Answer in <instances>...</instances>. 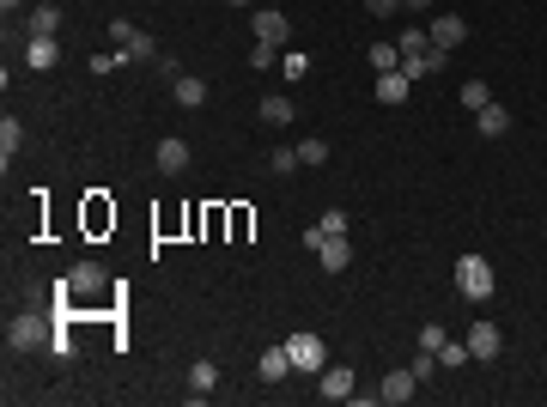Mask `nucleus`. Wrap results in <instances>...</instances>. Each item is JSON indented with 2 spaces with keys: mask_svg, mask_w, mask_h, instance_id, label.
<instances>
[{
  "mask_svg": "<svg viewBox=\"0 0 547 407\" xmlns=\"http://www.w3.org/2000/svg\"><path fill=\"white\" fill-rule=\"evenodd\" d=\"M499 346H505V341H499V328H493V323L468 328V353H474V359H499Z\"/></svg>",
  "mask_w": 547,
  "mask_h": 407,
  "instance_id": "14",
  "label": "nucleus"
},
{
  "mask_svg": "<svg viewBox=\"0 0 547 407\" xmlns=\"http://www.w3.org/2000/svg\"><path fill=\"white\" fill-rule=\"evenodd\" d=\"M286 37H292V24H286V13L262 6V13H256V43H274V49H280Z\"/></svg>",
  "mask_w": 547,
  "mask_h": 407,
  "instance_id": "10",
  "label": "nucleus"
},
{
  "mask_svg": "<svg viewBox=\"0 0 547 407\" xmlns=\"http://www.w3.org/2000/svg\"><path fill=\"white\" fill-rule=\"evenodd\" d=\"M159 170L164 177H182L189 170V141H159Z\"/></svg>",
  "mask_w": 547,
  "mask_h": 407,
  "instance_id": "17",
  "label": "nucleus"
},
{
  "mask_svg": "<svg viewBox=\"0 0 547 407\" xmlns=\"http://www.w3.org/2000/svg\"><path fill=\"white\" fill-rule=\"evenodd\" d=\"M298 164H328V141H304L298 146Z\"/></svg>",
  "mask_w": 547,
  "mask_h": 407,
  "instance_id": "30",
  "label": "nucleus"
},
{
  "mask_svg": "<svg viewBox=\"0 0 547 407\" xmlns=\"http://www.w3.org/2000/svg\"><path fill=\"white\" fill-rule=\"evenodd\" d=\"M371 67H377V73H396V67H402V49H396V43H371Z\"/></svg>",
  "mask_w": 547,
  "mask_h": 407,
  "instance_id": "24",
  "label": "nucleus"
},
{
  "mask_svg": "<svg viewBox=\"0 0 547 407\" xmlns=\"http://www.w3.org/2000/svg\"><path fill=\"white\" fill-rule=\"evenodd\" d=\"M456 292H463L468 305H486V298L499 292V274H493V262H486V256H463V262H456Z\"/></svg>",
  "mask_w": 547,
  "mask_h": 407,
  "instance_id": "1",
  "label": "nucleus"
},
{
  "mask_svg": "<svg viewBox=\"0 0 547 407\" xmlns=\"http://www.w3.org/2000/svg\"><path fill=\"white\" fill-rule=\"evenodd\" d=\"M0 6H6V13H19V6H24V0H0Z\"/></svg>",
  "mask_w": 547,
  "mask_h": 407,
  "instance_id": "38",
  "label": "nucleus"
},
{
  "mask_svg": "<svg viewBox=\"0 0 547 407\" xmlns=\"http://www.w3.org/2000/svg\"><path fill=\"white\" fill-rule=\"evenodd\" d=\"M231 6H256V0H231Z\"/></svg>",
  "mask_w": 547,
  "mask_h": 407,
  "instance_id": "39",
  "label": "nucleus"
},
{
  "mask_svg": "<svg viewBox=\"0 0 547 407\" xmlns=\"http://www.w3.org/2000/svg\"><path fill=\"white\" fill-rule=\"evenodd\" d=\"M49 353H55V359H73V334H67V323H55V334H49Z\"/></svg>",
  "mask_w": 547,
  "mask_h": 407,
  "instance_id": "28",
  "label": "nucleus"
},
{
  "mask_svg": "<svg viewBox=\"0 0 547 407\" xmlns=\"http://www.w3.org/2000/svg\"><path fill=\"white\" fill-rule=\"evenodd\" d=\"M317 383H323V389H317L323 402H353V371H347V365H323V371H317Z\"/></svg>",
  "mask_w": 547,
  "mask_h": 407,
  "instance_id": "6",
  "label": "nucleus"
},
{
  "mask_svg": "<svg viewBox=\"0 0 547 407\" xmlns=\"http://www.w3.org/2000/svg\"><path fill=\"white\" fill-rule=\"evenodd\" d=\"M110 286V274H103L98 262H80L73 274H67V298H92V292H103Z\"/></svg>",
  "mask_w": 547,
  "mask_h": 407,
  "instance_id": "5",
  "label": "nucleus"
},
{
  "mask_svg": "<svg viewBox=\"0 0 547 407\" xmlns=\"http://www.w3.org/2000/svg\"><path fill=\"white\" fill-rule=\"evenodd\" d=\"M317 262H323V274H347V262H353V244H347V237H323Z\"/></svg>",
  "mask_w": 547,
  "mask_h": 407,
  "instance_id": "12",
  "label": "nucleus"
},
{
  "mask_svg": "<svg viewBox=\"0 0 547 407\" xmlns=\"http://www.w3.org/2000/svg\"><path fill=\"white\" fill-rule=\"evenodd\" d=\"M396 49H402V62H407V55H420V49H432V37H425V31H402V43H396Z\"/></svg>",
  "mask_w": 547,
  "mask_h": 407,
  "instance_id": "29",
  "label": "nucleus"
},
{
  "mask_svg": "<svg viewBox=\"0 0 547 407\" xmlns=\"http://www.w3.org/2000/svg\"><path fill=\"white\" fill-rule=\"evenodd\" d=\"M414 341H420V346H425V353H438V346H444V341H450V334H444V328H438V323H425V328H420V334H414Z\"/></svg>",
  "mask_w": 547,
  "mask_h": 407,
  "instance_id": "32",
  "label": "nucleus"
},
{
  "mask_svg": "<svg viewBox=\"0 0 547 407\" xmlns=\"http://www.w3.org/2000/svg\"><path fill=\"white\" fill-rule=\"evenodd\" d=\"M256 371H262V383H280L286 371H292V353H286V341H280V346H268L262 359H256Z\"/></svg>",
  "mask_w": 547,
  "mask_h": 407,
  "instance_id": "15",
  "label": "nucleus"
},
{
  "mask_svg": "<svg viewBox=\"0 0 547 407\" xmlns=\"http://www.w3.org/2000/svg\"><path fill=\"white\" fill-rule=\"evenodd\" d=\"M256 110H262L268 128H286V122H292V98H280V92H274V98H262Z\"/></svg>",
  "mask_w": 547,
  "mask_h": 407,
  "instance_id": "22",
  "label": "nucleus"
},
{
  "mask_svg": "<svg viewBox=\"0 0 547 407\" xmlns=\"http://www.w3.org/2000/svg\"><path fill=\"white\" fill-rule=\"evenodd\" d=\"M274 62H280V55H274V43H256V49H249V67H256V73H268Z\"/></svg>",
  "mask_w": 547,
  "mask_h": 407,
  "instance_id": "31",
  "label": "nucleus"
},
{
  "mask_svg": "<svg viewBox=\"0 0 547 407\" xmlns=\"http://www.w3.org/2000/svg\"><path fill=\"white\" fill-rule=\"evenodd\" d=\"M486 103H493V92H486V80H468V85H463V110H474V116H481Z\"/></svg>",
  "mask_w": 547,
  "mask_h": 407,
  "instance_id": "25",
  "label": "nucleus"
},
{
  "mask_svg": "<svg viewBox=\"0 0 547 407\" xmlns=\"http://www.w3.org/2000/svg\"><path fill=\"white\" fill-rule=\"evenodd\" d=\"M122 62H128L122 49H110V55H92V73H110V67H122Z\"/></svg>",
  "mask_w": 547,
  "mask_h": 407,
  "instance_id": "36",
  "label": "nucleus"
},
{
  "mask_svg": "<svg viewBox=\"0 0 547 407\" xmlns=\"http://www.w3.org/2000/svg\"><path fill=\"white\" fill-rule=\"evenodd\" d=\"M425 37H432V49H456V43L468 37V24L456 19V13H444V19H432V31H425Z\"/></svg>",
  "mask_w": 547,
  "mask_h": 407,
  "instance_id": "11",
  "label": "nucleus"
},
{
  "mask_svg": "<svg viewBox=\"0 0 547 407\" xmlns=\"http://www.w3.org/2000/svg\"><path fill=\"white\" fill-rule=\"evenodd\" d=\"M55 24H61L55 6H31V19H24V37H55Z\"/></svg>",
  "mask_w": 547,
  "mask_h": 407,
  "instance_id": "21",
  "label": "nucleus"
},
{
  "mask_svg": "<svg viewBox=\"0 0 547 407\" xmlns=\"http://www.w3.org/2000/svg\"><path fill=\"white\" fill-rule=\"evenodd\" d=\"M402 6H407V13H425V6H432V0H402Z\"/></svg>",
  "mask_w": 547,
  "mask_h": 407,
  "instance_id": "37",
  "label": "nucleus"
},
{
  "mask_svg": "<svg viewBox=\"0 0 547 407\" xmlns=\"http://www.w3.org/2000/svg\"><path fill=\"white\" fill-rule=\"evenodd\" d=\"M407 371H414V377H432V371H438V353H425V346H420V359H414Z\"/></svg>",
  "mask_w": 547,
  "mask_h": 407,
  "instance_id": "34",
  "label": "nucleus"
},
{
  "mask_svg": "<svg viewBox=\"0 0 547 407\" xmlns=\"http://www.w3.org/2000/svg\"><path fill=\"white\" fill-rule=\"evenodd\" d=\"M407 92H414V80H407L402 67L396 73H377V103H407Z\"/></svg>",
  "mask_w": 547,
  "mask_h": 407,
  "instance_id": "16",
  "label": "nucleus"
},
{
  "mask_svg": "<svg viewBox=\"0 0 547 407\" xmlns=\"http://www.w3.org/2000/svg\"><path fill=\"white\" fill-rule=\"evenodd\" d=\"M24 152V122L19 116H6V122H0V164H13Z\"/></svg>",
  "mask_w": 547,
  "mask_h": 407,
  "instance_id": "19",
  "label": "nucleus"
},
{
  "mask_svg": "<svg viewBox=\"0 0 547 407\" xmlns=\"http://www.w3.org/2000/svg\"><path fill=\"white\" fill-rule=\"evenodd\" d=\"M474 128H481L486 141H499V134H511V110L505 103H486L481 116H474Z\"/></svg>",
  "mask_w": 547,
  "mask_h": 407,
  "instance_id": "18",
  "label": "nucleus"
},
{
  "mask_svg": "<svg viewBox=\"0 0 547 407\" xmlns=\"http://www.w3.org/2000/svg\"><path fill=\"white\" fill-rule=\"evenodd\" d=\"M414 383H420V377H414V371H389L384 383H377V402H389V407L414 402Z\"/></svg>",
  "mask_w": 547,
  "mask_h": 407,
  "instance_id": "8",
  "label": "nucleus"
},
{
  "mask_svg": "<svg viewBox=\"0 0 547 407\" xmlns=\"http://www.w3.org/2000/svg\"><path fill=\"white\" fill-rule=\"evenodd\" d=\"M317 225H323L328 237H347V231H353V219H347L341 207H328V213H323V219H317Z\"/></svg>",
  "mask_w": 547,
  "mask_h": 407,
  "instance_id": "27",
  "label": "nucleus"
},
{
  "mask_svg": "<svg viewBox=\"0 0 547 407\" xmlns=\"http://www.w3.org/2000/svg\"><path fill=\"white\" fill-rule=\"evenodd\" d=\"M49 334H55V328L43 323L37 310H24V316H13V328H6V341H13V353H37V346H49Z\"/></svg>",
  "mask_w": 547,
  "mask_h": 407,
  "instance_id": "4",
  "label": "nucleus"
},
{
  "mask_svg": "<svg viewBox=\"0 0 547 407\" xmlns=\"http://www.w3.org/2000/svg\"><path fill=\"white\" fill-rule=\"evenodd\" d=\"M268 170H274V177L298 170V146H274V152H268Z\"/></svg>",
  "mask_w": 547,
  "mask_h": 407,
  "instance_id": "26",
  "label": "nucleus"
},
{
  "mask_svg": "<svg viewBox=\"0 0 547 407\" xmlns=\"http://www.w3.org/2000/svg\"><path fill=\"white\" fill-rule=\"evenodd\" d=\"M468 359H474V353H468V341H444V346H438V371H463Z\"/></svg>",
  "mask_w": 547,
  "mask_h": 407,
  "instance_id": "23",
  "label": "nucleus"
},
{
  "mask_svg": "<svg viewBox=\"0 0 547 407\" xmlns=\"http://www.w3.org/2000/svg\"><path fill=\"white\" fill-rule=\"evenodd\" d=\"M444 55H450V49H420V55H407V62H402V73H407V80H432V73L444 67Z\"/></svg>",
  "mask_w": 547,
  "mask_h": 407,
  "instance_id": "13",
  "label": "nucleus"
},
{
  "mask_svg": "<svg viewBox=\"0 0 547 407\" xmlns=\"http://www.w3.org/2000/svg\"><path fill=\"white\" fill-rule=\"evenodd\" d=\"M280 73L286 80H304L310 73V55H280Z\"/></svg>",
  "mask_w": 547,
  "mask_h": 407,
  "instance_id": "33",
  "label": "nucleus"
},
{
  "mask_svg": "<svg viewBox=\"0 0 547 407\" xmlns=\"http://www.w3.org/2000/svg\"><path fill=\"white\" fill-rule=\"evenodd\" d=\"M110 43H116L128 62H152V55H159V43L146 37L141 24H128V19H110Z\"/></svg>",
  "mask_w": 547,
  "mask_h": 407,
  "instance_id": "3",
  "label": "nucleus"
},
{
  "mask_svg": "<svg viewBox=\"0 0 547 407\" xmlns=\"http://www.w3.org/2000/svg\"><path fill=\"white\" fill-rule=\"evenodd\" d=\"M365 13L371 19H389V13H402V0H365Z\"/></svg>",
  "mask_w": 547,
  "mask_h": 407,
  "instance_id": "35",
  "label": "nucleus"
},
{
  "mask_svg": "<svg viewBox=\"0 0 547 407\" xmlns=\"http://www.w3.org/2000/svg\"><path fill=\"white\" fill-rule=\"evenodd\" d=\"M171 92H177L182 110H201V103H207V85L195 80V73H177V80H171Z\"/></svg>",
  "mask_w": 547,
  "mask_h": 407,
  "instance_id": "20",
  "label": "nucleus"
},
{
  "mask_svg": "<svg viewBox=\"0 0 547 407\" xmlns=\"http://www.w3.org/2000/svg\"><path fill=\"white\" fill-rule=\"evenodd\" d=\"M286 353H292V371H304V377H317V371L328 365V346H323V334H310V328L286 334Z\"/></svg>",
  "mask_w": 547,
  "mask_h": 407,
  "instance_id": "2",
  "label": "nucleus"
},
{
  "mask_svg": "<svg viewBox=\"0 0 547 407\" xmlns=\"http://www.w3.org/2000/svg\"><path fill=\"white\" fill-rule=\"evenodd\" d=\"M213 389H220V365H213V359H195V365H189V402H207Z\"/></svg>",
  "mask_w": 547,
  "mask_h": 407,
  "instance_id": "7",
  "label": "nucleus"
},
{
  "mask_svg": "<svg viewBox=\"0 0 547 407\" xmlns=\"http://www.w3.org/2000/svg\"><path fill=\"white\" fill-rule=\"evenodd\" d=\"M55 62H61V43H55V37H24V67L49 73Z\"/></svg>",
  "mask_w": 547,
  "mask_h": 407,
  "instance_id": "9",
  "label": "nucleus"
}]
</instances>
